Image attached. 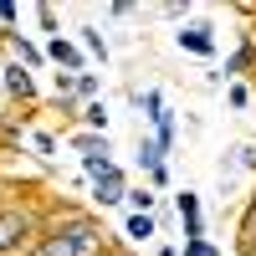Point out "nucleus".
Wrapping results in <instances>:
<instances>
[{
  "mask_svg": "<svg viewBox=\"0 0 256 256\" xmlns=\"http://www.w3.org/2000/svg\"><path fill=\"white\" fill-rule=\"evenodd\" d=\"M16 20H20V6H16V0H0V26H16Z\"/></svg>",
  "mask_w": 256,
  "mask_h": 256,
  "instance_id": "obj_25",
  "label": "nucleus"
},
{
  "mask_svg": "<svg viewBox=\"0 0 256 256\" xmlns=\"http://www.w3.org/2000/svg\"><path fill=\"white\" fill-rule=\"evenodd\" d=\"M46 62H52L56 72H77V77L92 67V62H88V52L77 46V36H52V41H46Z\"/></svg>",
  "mask_w": 256,
  "mask_h": 256,
  "instance_id": "obj_7",
  "label": "nucleus"
},
{
  "mask_svg": "<svg viewBox=\"0 0 256 256\" xmlns=\"http://www.w3.org/2000/svg\"><path fill=\"white\" fill-rule=\"evenodd\" d=\"M148 128H154V138H159V148H164V154H174V144H180V118H174V108H164V113L148 123Z\"/></svg>",
  "mask_w": 256,
  "mask_h": 256,
  "instance_id": "obj_14",
  "label": "nucleus"
},
{
  "mask_svg": "<svg viewBox=\"0 0 256 256\" xmlns=\"http://www.w3.org/2000/svg\"><path fill=\"white\" fill-rule=\"evenodd\" d=\"M251 72H256V36L246 31V36H241V46L226 56V82H246Z\"/></svg>",
  "mask_w": 256,
  "mask_h": 256,
  "instance_id": "obj_9",
  "label": "nucleus"
},
{
  "mask_svg": "<svg viewBox=\"0 0 256 256\" xmlns=\"http://www.w3.org/2000/svg\"><path fill=\"white\" fill-rule=\"evenodd\" d=\"M67 144L77 148V154H113L108 134H88V128H72V134H67Z\"/></svg>",
  "mask_w": 256,
  "mask_h": 256,
  "instance_id": "obj_15",
  "label": "nucleus"
},
{
  "mask_svg": "<svg viewBox=\"0 0 256 256\" xmlns=\"http://www.w3.org/2000/svg\"><path fill=\"white\" fill-rule=\"evenodd\" d=\"M128 102H134V108H138L148 123H154V118L169 108V102H164V88H144V92H128Z\"/></svg>",
  "mask_w": 256,
  "mask_h": 256,
  "instance_id": "obj_17",
  "label": "nucleus"
},
{
  "mask_svg": "<svg viewBox=\"0 0 256 256\" xmlns=\"http://www.w3.org/2000/svg\"><path fill=\"white\" fill-rule=\"evenodd\" d=\"M82 128H88V134H108V102H88V108H82V118H77Z\"/></svg>",
  "mask_w": 256,
  "mask_h": 256,
  "instance_id": "obj_18",
  "label": "nucleus"
},
{
  "mask_svg": "<svg viewBox=\"0 0 256 256\" xmlns=\"http://www.w3.org/2000/svg\"><path fill=\"white\" fill-rule=\"evenodd\" d=\"M128 216H159V190H148V184H134L128 190V200H123Z\"/></svg>",
  "mask_w": 256,
  "mask_h": 256,
  "instance_id": "obj_13",
  "label": "nucleus"
},
{
  "mask_svg": "<svg viewBox=\"0 0 256 256\" xmlns=\"http://www.w3.org/2000/svg\"><path fill=\"white\" fill-rule=\"evenodd\" d=\"M113 246H123V241H118V230L102 226V216L62 205V210H52L46 236H41V246L31 256H108Z\"/></svg>",
  "mask_w": 256,
  "mask_h": 256,
  "instance_id": "obj_1",
  "label": "nucleus"
},
{
  "mask_svg": "<svg viewBox=\"0 0 256 256\" xmlns=\"http://www.w3.org/2000/svg\"><path fill=\"white\" fill-rule=\"evenodd\" d=\"M230 174H256V144L226 148V159H220V180H230Z\"/></svg>",
  "mask_w": 256,
  "mask_h": 256,
  "instance_id": "obj_11",
  "label": "nucleus"
},
{
  "mask_svg": "<svg viewBox=\"0 0 256 256\" xmlns=\"http://www.w3.org/2000/svg\"><path fill=\"white\" fill-rule=\"evenodd\" d=\"M77 46L88 52V62H108V36L98 26H77Z\"/></svg>",
  "mask_w": 256,
  "mask_h": 256,
  "instance_id": "obj_16",
  "label": "nucleus"
},
{
  "mask_svg": "<svg viewBox=\"0 0 256 256\" xmlns=\"http://www.w3.org/2000/svg\"><path fill=\"white\" fill-rule=\"evenodd\" d=\"M236 251H256V226L251 230H236Z\"/></svg>",
  "mask_w": 256,
  "mask_h": 256,
  "instance_id": "obj_28",
  "label": "nucleus"
},
{
  "mask_svg": "<svg viewBox=\"0 0 256 256\" xmlns=\"http://www.w3.org/2000/svg\"><path fill=\"white\" fill-rule=\"evenodd\" d=\"M236 256H256V251H236Z\"/></svg>",
  "mask_w": 256,
  "mask_h": 256,
  "instance_id": "obj_32",
  "label": "nucleus"
},
{
  "mask_svg": "<svg viewBox=\"0 0 256 256\" xmlns=\"http://www.w3.org/2000/svg\"><path fill=\"white\" fill-rule=\"evenodd\" d=\"M226 108L230 113H246L251 108V82H226Z\"/></svg>",
  "mask_w": 256,
  "mask_h": 256,
  "instance_id": "obj_19",
  "label": "nucleus"
},
{
  "mask_svg": "<svg viewBox=\"0 0 256 256\" xmlns=\"http://www.w3.org/2000/svg\"><path fill=\"white\" fill-rule=\"evenodd\" d=\"M0 46H6L10 62H20L26 72H41V67H52L46 62V46H36L31 36H20V31H0Z\"/></svg>",
  "mask_w": 256,
  "mask_h": 256,
  "instance_id": "obj_5",
  "label": "nucleus"
},
{
  "mask_svg": "<svg viewBox=\"0 0 256 256\" xmlns=\"http://www.w3.org/2000/svg\"><path fill=\"white\" fill-rule=\"evenodd\" d=\"M98 98H102V77H98V72H82V77H77V102L88 108V102H98Z\"/></svg>",
  "mask_w": 256,
  "mask_h": 256,
  "instance_id": "obj_20",
  "label": "nucleus"
},
{
  "mask_svg": "<svg viewBox=\"0 0 256 256\" xmlns=\"http://www.w3.org/2000/svg\"><path fill=\"white\" fill-rule=\"evenodd\" d=\"M174 216H180L184 241H210V236H205V205H200L195 190H180V195H174Z\"/></svg>",
  "mask_w": 256,
  "mask_h": 256,
  "instance_id": "obj_8",
  "label": "nucleus"
},
{
  "mask_svg": "<svg viewBox=\"0 0 256 256\" xmlns=\"http://www.w3.org/2000/svg\"><path fill=\"white\" fill-rule=\"evenodd\" d=\"M108 256H134V246H113V251H108Z\"/></svg>",
  "mask_w": 256,
  "mask_h": 256,
  "instance_id": "obj_31",
  "label": "nucleus"
},
{
  "mask_svg": "<svg viewBox=\"0 0 256 256\" xmlns=\"http://www.w3.org/2000/svg\"><path fill=\"white\" fill-rule=\"evenodd\" d=\"M0 88H6V98L10 102H20V108H36V72H26V67H20V62H0Z\"/></svg>",
  "mask_w": 256,
  "mask_h": 256,
  "instance_id": "obj_3",
  "label": "nucleus"
},
{
  "mask_svg": "<svg viewBox=\"0 0 256 256\" xmlns=\"http://www.w3.org/2000/svg\"><path fill=\"white\" fill-rule=\"evenodd\" d=\"M256 226V190L246 195V205H241V220H236V230H251Z\"/></svg>",
  "mask_w": 256,
  "mask_h": 256,
  "instance_id": "obj_24",
  "label": "nucleus"
},
{
  "mask_svg": "<svg viewBox=\"0 0 256 256\" xmlns=\"http://www.w3.org/2000/svg\"><path fill=\"white\" fill-rule=\"evenodd\" d=\"M169 20H180V16H190V6H180V0H164V6H159Z\"/></svg>",
  "mask_w": 256,
  "mask_h": 256,
  "instance_id": "obj_29",
  "label": "nucleus"
},
{
  "mask_svg": "<svg viewBox=\"0 0 256 256\" xmlns=\"http://www.w3.org/2000/svg\"><path fill=\"white\" fill-rule=\"evenodd\" d=\"M31 148H36V159H56V134L36 128V134H31Z\"/></svg>",
  "mask_w": 256,
  "mask_h": 256,
  "instance_id": "obj_21",
  "label": "nucleus"
},
{
  "mask_svg": "<svg viewBox=\"0 0 256 256\" xmlns=\"http://www.w3.org/2000/svg\"><path fill=\"white\" fill-rule=\"evenodd\" d=\"M154 236H159V216H123V226H118L123 246H148Z\"/></svg>",
  "mask_w": 256,
  "mask_h": 256,
  "instance_id": "obj_10",
  "label": "nucleus"
},
{
  "mask_svg": "<svg viewBox=\"0 0 256 256\" xmlns=\"http://www.w3.org/2000/svg\"><path fill=\"white\" fill-rule=\"evenodd\" d=\"M174 46L190 52V56H200V62H210L216 56V26H210V20H190V26L174 31Z\"/></svg>",
  "mask_w": 256,
  "mask_h": 256,
  "instance_id": "obj_6",
  "label": "nucleus"
},
{
  "mask_svg": "<svg viewBox=\"0 0 256 256\" xmlns=\"http://www.w3.org/2000/svg\"><path fill=\"white\" fill-rule=\"evenodd\" d=\"M46 210L31 200H0V256H31L46 236Z\"/></svg>",
  "mask_w": 256,
  "mask_h": 256,
  "instance_id": "obj_2",
  "label": "nucleus"
},
{
  "mask_svg": "<svg viewBox=\"0 0 256 256\" xmlns=\"http://www.w3.org/2000/svg\"><path fill=\"white\" fill-rule=\"evenodd\" d=\"M128 190H134V174L118 164L113 174H102V180H92V205L98 210H123V200H128Z\"/></svg>",
  "mask_w": 256,
  "mask_h": 256,
  "instance_id": "obj_4",
  "label": "nucleus"
},
{
  "mask_svg": "<svg viewBox=\"0 0 256 256\" xmlns=\"http://www.w3.org/2000/svg\"><path fill=\"white\" fill-rule=\"evenodd\" d=\"M36 26L46 31V41H52V36H62V31H56V10H52V6H36Z\"/></svg>",
  "mask_w": 256,
  "mask_h": 256,
  "instance_id": "obj_22",
  "label": "nucleus"
},
{
  "mask_svg": "<svg viewBox=\"0 0 256 256\" xmlns=\"http://www.w3.org/2000/svg\"><path fill=\"white\" fill-rule=\"evenodd\" d=\"M134 10H138V6H128V0H113V6H108V16H113V20H128Z\"/></svg>",
  "mask_w": 256,
  "mask_h": 256,
  "instance_id": "obj_27",
  "label": "nucleus"
},
{
  "mask_svg": "<svg viewBox=\"0 0 256 256\" xmlns=\"http://www.w3.org/2000/svg\"><path fill=\"white\" fill-rule=\"evenodd\" d=\"M134 164H138V174L148 180V174H154L159 164H169V154L159 148V138H154V134H138V148H134Z\"/></svg>",
  "mask_w": 256,
  "mask_h": 256,
  "instance_id": "obj_12",
  "label": "nucleus"
},
{
  "mask_svg": "<svg viewBox=\"0 0 256 256\" xmlns=\"http://www.w3.org/2000/svg\"><path fill=\"white\" fill-rule=\"evenodd\" d=\"M180 256H220V246H216V241H184Z\"/></svg>",
  "mask_w": 256,
  "mask_h": 256,
  "instance_id": "obj_23",
  "label": "nucleus"
},
{
  "mask_svg": "<svg viewBox=\"0 0 256 256\" xmlns=\"http://www.w3.org/2000/svg\"><path fill=\"white\" fill-rule=\"evenodd\" d=\"M154 256H180V246H169V241H164V246H159Z\"/></svg>",
  "mask_w": 256,
  "mask_h": 256,
  "instance_id": "obj_30",
  "label": "nucleus"
},
{
  "mask_svg": "<svg viewBox=\"0 0 256 256\" xmlns=\"http://www.w3.org/2000/svg\"><path fill=\"white\" fill-rule=\"evenodd\" d=\"M144 184H148V190H169V164H159V169H154V174H148Z\"/></svg>",
  "mask_w": 256,
  "mask_h": 256,
  "instance_id": "obj_26",
  "label": "nucleus"
}]
</instances>
